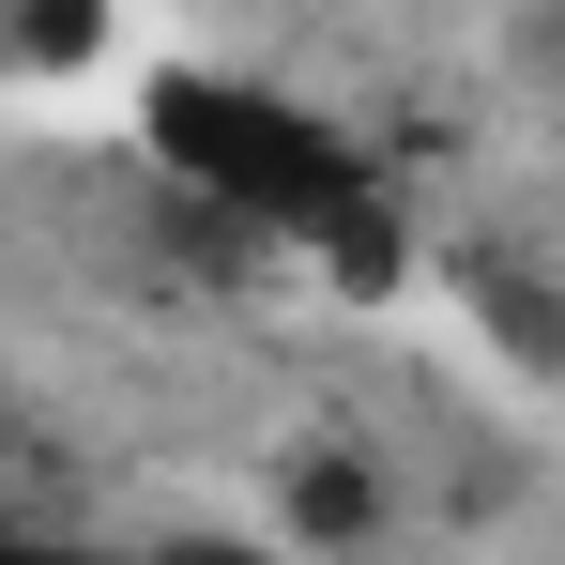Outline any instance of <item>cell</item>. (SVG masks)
<instances>
[{"instance_id":"52a82bcc","label":"cell","mask_w":565,"mask_h":565,"mask_svg":"<svg viewBox=\"0 0 565 565\" xmlns=\"http://www.w3.org/2000/svg\"><path fill=\"white\" fill-rule=\"evenodd\" d=\"M551 62H565V0H551Z\"/></svg>"},{"instance_id":"5b68a950","label":"cell","mask_w":565,"mask_h":565,"mask_svg":"<svg viewBox=\"0 0 565 565\" xmlns=\"http://www.w3.org/2000/svg\"><path fill=\"white\" fill-rule=\"evenodd\" d=\"M0 565H122V551H93V535H31V520H0Z\"/></svg>"},{"instance_id":"277c9868","label":"cell","mask_w":565,"mask_h":565,"mask_svg":"<svg viewBox=\"0 0 565 565\" xmlns=\"http://www.w3.org/2000/svg\"><path fill=\"white\" fill-rule=\"evenodd\" d=\"M0 62H15V77H77V62H107V0H0Z\"/></svg>"},{"instance_id":"3957f363","label":"cell","mask_w":565,"mask_h":565,"mask_svg":"<svg viewBox=\"0 0 565 565\" xmlns=\"http://www.w3.org/2000/svg\"><path fill=\"white\" fill-rule=\"evenodd\" d=\"M367 535H382L367 444H306V459H290V551H306V565H352Z\"/></svg>"},{"instance_id":"7a4b0ae2","label":"cell","mask_w":565,"mask_h":565,"mask_svg":"<svg viewBox=\"0 0 565 565\" xmlns=\"http://www.w3.org/2000/svg\"><path fill=\"white\" fill-rule=\"evenodd\" d=\"M459 306L489 321V352H504V367L565 382V276H535V260H504V245H473V260H459Z\"/></svg>"},{"instance_id":"6da1fadb","label":"cell","mask_w":565,"mask_h":565,"mask_svg":"<svg viewBox=\"0 0 565 565\" xmlns=\"http://www.w3.org/2000/svg\"><path fill=\"white\" fill-rule=\"evenodd\" d=\"M153 153H169L184 214H245V230H290V245L337 199H367V169L337 153V122H306L260 77H153Z\"/></svg>"},{"instance_id":"8992f818","label":"cell","mask_w":565,"mask_h":565,"mask_svg":"<svg viewBox=\"0 0 565 565\" xmlns=\"http://www.w3.org/2000/svg\"><path fill=\"white\" fill-rule=\"evenodd\" d=\"M153 565H306V551H245V535H169Z\"/></svg>"}]
</instances>
